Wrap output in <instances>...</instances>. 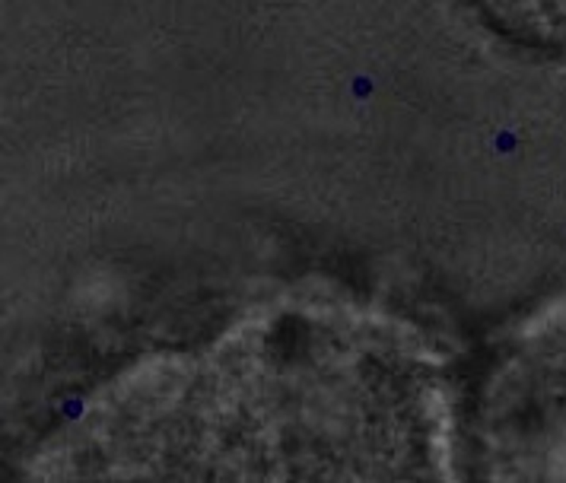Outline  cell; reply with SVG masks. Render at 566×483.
<instances>
[{
	"label": "cell",
	"mask_w": 566,
	"mask_h": 483,
	"mask_svg": "<svg viewBox=\"0 0 566 483\" xmlns=\"http://www.w3.org/2000/svg\"><path fill=\"white\" fill-rule=\"evenodd\" d=\"M490 6H496L502 23L512 25L515 19H525L544 38L566 42V0H490Z\"/></svg>",
	"instance_id": "obj_1"
}]
</instances>
